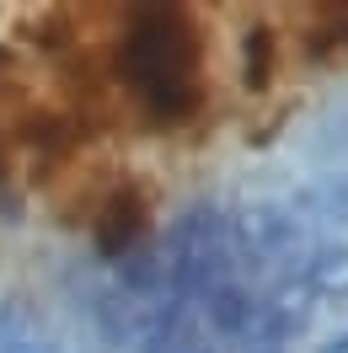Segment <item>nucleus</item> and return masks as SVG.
Returning <instances> with one entry per match:
<instances>
[{
  "label": "nucleus",
  "mask_w": 348,
  "mask_h": 353,
  "mask_svg": "<svg viewBox=\"0 0 348 353\" xmlns=\"http://www.w3.org/2000/svg\"><path fill=\"white\" fill-rule=\"evenodd\" d=\"M118 75L139 108L155 123H177L198 108L204 97V43L198 22L188 11H134L124 17V43H118Z\"/></svg>",
  "instance_id": "f257e3e1"
},
{
  "label": "nucleus",
  "mask_w": 348,
  "mask_h": 353,
  "mask_svg": "<svg viewBox=\"0 0 348 353\" xmlns=\"http://www.w3.org/2000/svg\"><path fill=\"white\" fill-rule=\"evenodd\" d=\"M300 294L305 300H348V246H311L300 268Z\"/></svg>",
  "instance_id": "f03ea898"
},
{
  "label": "nucleus",
  "mask_w": 348,
  "mask_h": 353,
  "mask_svg": "<svg viewBox=\"0 0 348 353\" xmlns=\"http://www.w3.org/2000/svg\"><path fill=\"white\" fill-rule=\"evenodd\" d=\"M316 199H322V209H327V214H338V220H348V172H343V176H327Z\"/></svg>",
  "instance_id": "7ed1b4c3"
}]
</instances>
